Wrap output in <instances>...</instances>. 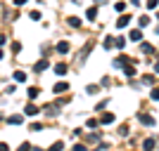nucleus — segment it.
<instances>
[{
	"instance_id": "16",
	"label": "nucleus",
	"mask_w": 159,
	"mask_h": 151,
	"mask_svg": "<svg viewBox=\"0 0 159 151\" xmlns=\"http://www.w3.org/2000/svg\"><path fill=\"white\" fill-rule=\"evenodd\" d=\"M138 24H140L143 28H145V26H150V17H140V19H138Z\"/></svg>"
},
{
	"instance_id": "11",
	"label": "nucleus",
	"mask_w": 159,
	"mask_h": 151,
	"mask_svg": "<svg viewBox=\"0 0 159 151\" xmlns=\"http://www.w3.org/2000/svg\"><path fill=\"white\" fill-rule=\"evenodd\" d=\"M38 87H29V90H26V94H29V99H36V97H38Z\"/></svg>"
},
{
	"instance_id": "18",
	"label": "nucleus",
	"mask_w": 159,
	"mask_h": 151,
	"mask_svg": "<svg viewBox=\"0 0 159 151\" xmlns=\"http://www.w3.org/2000/svg\"><path fill=\"white\" fill-rule=\"evenodd\" d=\"M69 26L79 28V26H81V19H76V17H71V19H69Z\"/></svg>"
},
{
	"instance_id": "31",
	"label": "nucleus",
	"mask_w": 159,
	"mask_h": 151,
	"mask_svg": "<svg viewBox=\"0 0 159 151\" xmlns=\"http://www.w3.org/2000/svg\"><path fill=\"white\" fill-rule=\"evenodd\" d=\"M154 71H157V73H159V61H157V64H154Z\"/></svg>"
},
{
	"instance_id": "19",
	"label": "nucleus",
	"mask_w": 159,
	"mask_h": 151,
	"mask_svg": "<svg viewBox=\"0 0 159 151\" xmlns=\"http://www.w3.org/2000/svg\"><path fill=\"white\" fill-rule=\"evenodd\" d=\"M102 123H114V116L112 113H105V116H102Z\"/></svg>"
},
{
	"instance_id": "2",
	"label": "nucleus",
	"mask_w": 159,
	"mask_h": 151,
	"mask_svg": "<svg viewBox=\"0 0 159 151\" xmlns=\"http://www.w3.org/2000/svg\"><path fill=\"white\" fill-rule=\"evenodd\" d=\"M138 118H140L143 125H150V128L154 125V118H152V116H147V113H138Z\"/></svg>"
},
{
	"instance_id": "23",
	"label": "nucleus",
	"mask_w": 159,
	"mask_h": 151,
	"mask_svg": "<svg viewBox=\"0 0 159 151\" xmlns=\"http://www.w3.org/2000/svg\"><path fill=\"white\" fill-rule=\"evenodd\" d=\"M126 76H128V78H133V76H135V69H133V66H126Z\"/></svg>"
},
{
	"instance_id": "10",
	"label": "nucleus",
	"mask_w": 159,
	"mask_h": 151,
	"mask_svg": "<svg viewBox=\"0 0 159 151\" xmlns=\"http://www.w3.org/2000/svg\"><path fill=\"white\" fill-rule=\"evenodd\" d=\"M140 50H143L145 54H152V52H154V47L150 45V43H143V45H140Z\"/></svg>"
},
{
	"instance_id": "26",
	"label": "nucleus",
	"mask_w": 159,
	"mask_h": 151,
	"mask_svg": "<svg viewBox=\"0 0 159 151\" xmlns=\"http://www.w3.org/2000/svg\"><path fill=\"white\" fill-rule=\"evenodd\" d=\"M124 7H126L124 2H116V5H114V10H116V12H124Z\"/></svg>"
},
{
	"instance_id": "9",
	"label": "nucleus",
	"mask_w": 159,
	"mask_h": 151,
	"mask_svg": "<svg viewBox=\"0 0 159 151\" xmlns=\"http://www.w3.org/2000/svg\"><path fill=\"white\" fill-rule=\"evenodd\" d=\"M57 52H60V54H66V52H69V43H64V40H62V43H57Z\"/></svg>"
},
{
	"instance_id": "25",
	"label": "nucleus",
	"mask_w": 159,
	"mask_h": 151,
	"mask_svg": "<svg viewBox=\"0 0 159 151\" xmlns=\"http://www.w3.org/2000/svg\"><path fill=\"white\" fill-rule=\"evenodd\" d=\"M29 17H31V19H33V21H38V19H40V12H36V10H33V12H31V14H29Z\"/></svg>"
},
{
	"instance_id": "4",
	"label": "nucleus",
	"mask_w": 159,
	"mask_h": 151,
	"mask_svg": "<svg viewBox=\"0 0 159 151\" xmlns=\"http://www.w3.org/2000/svg\"><path fill=\"white\" fill-rule=\"evenodd\" d=\"M45 69H48V61H45V59H40V61H36V64H33V71H36V73L45 71Z\"/></svg>"
},
{
	"instance_id": "15",
	"label": "nucleus",
	"mask_w": 159,
	"mask_h": 151,
	"mask_svg": "<svg viewBox=\"0 0 159 151\" xmlns=\"http://www.w3.org/2000/svg\"><path fill=\"white\" fill-rule=\"evenodd\" d=\"M112 45H114V38H112V36H107V38H105V50H112Z\"/></svg>"
},
{
	"instance_id": "29",
	"label": "nucleus",
	"mask_w": 159,
	"mask_h": 151,
	"mask_svg": "<svg viewBox=\"0 0 159 151\" xmlns=\"http://www.w3.org/2000/svg\"><path fill=\"white\" fill-rule=\"evenodd\" d=\"M24 2H26V0H14V5H24Z\"/></svg>"
},
{
	"instance_id": "27",
	"label": "nucleus",
	"mask_w": 159,
	"mask_h": 151,
	"mask_svg": "<svg viewBox=\"0 0 159 151\" xmlns=\"http://www.w3.org/2000/svg\"><path fill=\"white\" fill-rule=\"evenodd\" d=\"M98 92V85H88V94H95Z\"/></svg>"
},
{
	"instance_id": "24",
	"label": "nucleus",
	"mask_w": 159,
	"mask_h": 151,
	"mask_svg": "<svg viewBox=\"0 0 159 151\" xmlns=\"http://www.w3.org/2000/svg\"><path fill=\"white\" fill-rule=\"evenodd\" d=\"M150 97H152V99H157V102H159V87H154V90L150 92Z\"/></svg>"
},
{
	"instance_id": "14",
	"label": "nucleus",
	"mask_w": 159,
	"mask_h": 151,
	"mask_svg": "<svg viewBox=\"0 0 159 151\" xmlns=\"http://www.w3.org/2000/svg\"><path fill=\"white\" fill-rule=\"evenodd\" d=\"M124 64H128V57H126V54L119 57V59H114V66H124Z\"/></svg>"
},
{
	"instance_id": "28",
	"label": "nucleus",
	"mask_w": 159,
	"mask_h": 151,
	"mask_svg": "<svg viewBox=\"0 0 159 151\" xmlns=\"http://www.w3.org/2000/svg\"><path fill=\"white\" fill-rule=\"evenodd\" d=\"M0 151H7V144H5V142H0Z\"/></svg>"
},
{
	"instance_id": "6",
	"label": "nucleus",
	"mask_w": 159,
	"mask_h": 151,
	"mask_svg": "<svg viewBox=\"0 0 159 151\" xmlns=\"http://www.w3.org/2000/svg\"><path fill=\"white\" fill-rule=\"evenodd\" d=\"M95 17H98V7H88L86 19H88V21H95Z\"/></svg>"
},
{
	"instance_id": "30",
	"label": "nucleus",
	"mask_w": 159,
	"mask_h": 151,
	"mask_svg": "<svg viewBox=\"0 0 159 151\" xmlns=\"http://www.w3.org/2000/svg\"><path fill=\"white\" fill-rule=\"evenodd\" d=\"M5 45V36H0V47Z\"/></svg>"
},
{
	"instance_id": "8",
	"label": "nucleus",
	"mask_w": 159,
	"mask_h": 151,
	"mask_svg": "<svg viewBox=\"0 0 159 151\" xmlns=\"http://www.w3.org/2000/svg\"><path fill=\"white\" fill-rule=\"evenodd\" d=\"M69 90V85H66V83H57V85L52 87V92H57V94H62V92H66Z\"/></svg>"
},
{
	"instance_id": "17",
	"label": "nucleus",
	"mask_w": 159,
	"mask_h": 151,
	"mask_svg": "<svg viewBox=\"0 0 159 151\" xmlns=\"http://www.w3.org/2000/svg\"><path fill=\"white\" fill-rule=\"evenodd\" d=\"M114 45H116V47H124V45H126V38H121V36H119V38H114Z\"/></svg>"
},
{
	"instance_id": "21",
	"label": "nucleus",
	"mask_w": 159,
	"mask_h": 151,
	"mask_svg": "<svg viewBox=\"0 0 159 151\" xmlns=\"http://www.w3.org/2000/svg\"><path fill=\"white\" fill-rule=\"evenodd\" d=\"M159 5V0H147V10H154Z\"/></svg>"
},
{
	"instance_id": "7",
	"label": "nucleus",
	"mask_w": 159,
	"mask_h": 151,
	"mask_svg": "<svg viewBox=\"0 0 159 151\" xmlns=\"http://www.w3.org/2000/svg\"><path fill=\"white\" fill-rule=\"evenodd\" d=\"M7 123H10V125H21V123H24V116H10Z\"/></svg>"
},
{
	"instance_id": "12",
	"label": "nucleus",
	"mask_w": 159,
	"mask_h": 151,
	"mask_svg": "<svg viewBox=\"0 0 159 151\" xmlns=\"http://www.w3.org/2000/svg\"><path fill=\"white\" fill-rule=\"evenodd\" d=\"M55 73H57V76H64L66 73V64H57L55 66Z\"/></svg>"
},
{
	"instance_id": "5",
	"label": "nucleus",
	"mask_w": 159,
	"mask_h": 151,
	"mask_svg": "<svg viewBox=\"0 0 159 151\" xmlns=\"http://www.w3.org/2000/svg\"><path fill=\"white\" fill-rule=\"evenodd\" d=\"M24 113H26V116H38V106H36V104H26Z\"/></svg>"
},
{
	"instance_id": "13",
	"label": "nucleus",
	"mask_w": 159,
	"mask_h": 151,
	"mask_svg": "<svg viewBox=\"0 0 159 151\" xmlns=\"http://www.w3.org/2000/svg\"><path fill=\"white\" fill-rule=\"evenodd\" d=\"M12 78L17 80V83H24V80H26V73H21V71H17V73H14V76H12Z\"/></svg>"
},
{
	"instance_id": "32",
	"label": "nucleus",
	"mask_w": 159,
	"mask_h": 151,
	"mask_svg": "<svg viewBox=\"0 0 159 151\" xmlns=\"http://www.w3.org/2000/svg\"><path fill=\"white\" fill-rule=\"evenodd\" d=\"M95 2H105V0H95Z\"/></svg>"
},
{
	"instance_id": "1",
	"label": "nucleus",
	"mask_w": 159,
	"mask_h": 151,
	"mask_svg": "<svg viewBox=\"0 0 159 151\" xmlns=\"http://www.w3.org/2000/svg\"><path fill=\"white\" fill-rule=\"evenodd\" d=\"M128 24H131V17H128V14H121L119 19H116V26L119 28H126Z\"/></svg>"
},
{
	"instance_id": "20",
	"label": "nucleus",
	"mask_w": 159,
	"mask_h": 151,
	"mask_svg": "<svg viewBox=\"0 0 159 151\" xmlns=\"http://www.w3.org/2000/svg\"><path fill=\"white\" fill-rule=\"evenodd\" d=\"M143 146H145V149H154V139H145Z\"/></svg>"
},
{
	"instance_id": "22",
	"label": "nucleus",
	"mask_w": 159,
	"mask_h": 151,
	"mask_svg": "<svg viewBox=\"0 0 159 151\" xmlns=\"http://www.w3.org/2000/svg\"><path fill=\"white\" fill-rule=\"evenodd\" d=\"M29 130H33V132H38V130H43V125H40V123H31V128H29Z\"/></svg>"
},
{
	"instance_id": "3",
	"label": "nucleus",
	"mask_w": 159,
	"mask_h": 151,
	"mask_svg": "<svg viewBox=\"0 0 159 151\" xmlns=\"http://www.w3.org/2000/svg\"><path fill=\"white\" fill-rule=\"evenodd\" d=\"M128 38H131L133 43H138V40H143V31H138V28H133V31L128 33Z\"/></svg>"
}]
</instances>
